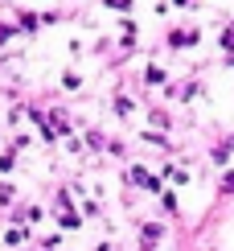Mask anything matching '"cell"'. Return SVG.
Segmentation results:
<instances>
[{"mask_svg":"<svg viewBox=\"0 0 234 251\" xmlns=\"http://www.w3.org/2000/svg\"><path fill=\"white\" fill-rule=\"evenodd\" d=\"M107 4H111V8H127V4H132V0H107Z\"/></svg>","mask_w":234,"mask_h":251,"instance_id":"6da1fadb","label":"cell"}]
</instances>
